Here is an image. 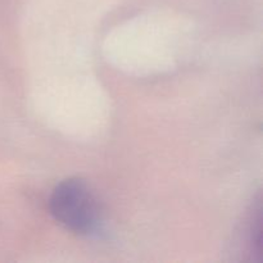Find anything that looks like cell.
<instances>
[{"label":"cell","instance_id":"cell-1","mask_svg":"<svg viewBox=\"0 0 263 263\" xmlns=\"http://www.w3.org/2000/svg\"><path fill=\"white\" fill-rule=\"evenodd\" d=\"M51 215L59 223L80 235H98L103 220L99 203L85 180L71 177L59 182L49 199Z\"/></svg>","mask_w":263,"mask_h":263}]
</instances>
